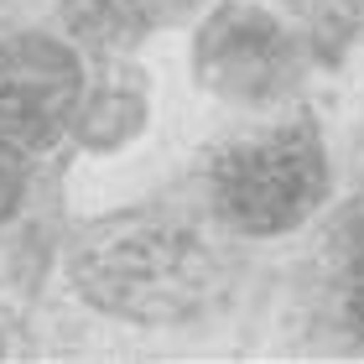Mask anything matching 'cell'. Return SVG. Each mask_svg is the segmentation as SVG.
I'll use <instances>...</instances> for the list:
<instances>
[{
	"mask_svg": "<svg viewBox=\"0 0 364 364\" xmlns=\"http://www.w3.org/2000/svg\"><path fill=\"white\" fill-rule=\"evenodd\" d=\"M73 287L114 318L182 323L213 302L219 266L193 229L156 213H120L84 235L73 255Z\"/></svg>",
	"mask_w": 364,
	"mask_h": 364,
	"instance_id": "obj_1",
	"label": "cell"
},
{
	"mask_svg": "<svg viewBox=\"0 0 364 364\" xmlns=\"http://www.w3.org/2000/svg\"><path fill=\"white\" fill-rule=\"evenodd\" d=\"M208 193L224 224L245 235H281L302 224L328 193V156L312 120H287L213 156Z\"/></svg>",
	"mask_w": 364,
	"mask_h": 364,
	"instance_id": "obj_2",
	"label": "cell"
},
{
	"mask_svg": "<svg viewBox=\"0 0 364 364\" xmlns=\"http://www.w3.org/2000/svg\"><path fill=\"white\" fill-rule=\"evenodd\" d=\"M198 78L235 105H276L302 78V42L260 6H224L198 31Z\"/></svg>",
	"mask_w": 364,
	"mask_h": 364,
	"instance_id": "obj_3",
	"label": "cell"
},
{
	"mask_svg": "<svg viewBox=\"0 0 364 364\" xmlns=\"http://www.w3.org/2000/svg\"><path fill=\"white\" fill-rule=\"evenodd\" d=\"M78 114V63L53 37H16L0 47V141L37 156Z\"/></svg>",
	"mask_w": 364,
	"mask_h": 364,
	"instance_id": "obj_4",
	"label": "cell"
},
{
	"mask_svg": "<svg viewBox=\"0 0 364 364\" xmlns=\"http://www.w3.org/2000/svg\"><path fill=\"white\" fill-rule=\"evenodd\" d=\"M58 6L94 42H125L146 31V16H151V0H58Z\"/></svg>",
	"mask_w": 364,
	"mask_h": 364,
	"instance_id": "obj_5",
	"label": "cell"
},
{
	"mask_svg": "<svg viewBox=\"0 0 364 364\" xmlns=\"http://www.w3.org/2000/svg\"><path fill=\"white\" fill-rule=\"evenodd\" d=\"M338 302H343V323H349L354 338L364 343V219L349 229V240H343V260H338Z\"/></svg>",
	"mask_w": 364,
	"mask_h": 364,
	"instance_id": "obj_6",
	"label": "cell"
},
{
	"mask_svg": "<svg viewBox=\"0 0 364 364\" xmlns=\"http://www.w3.org/2000/svg\"><path fill=\"white\" fill-rule=\"evenodd\" d=\"M141 94H130V89H99L94 99V109L84 114V136L99 141V146H109V120H120L125 130H136L141 125Z\"/></svg>",
	"mask_w": 364,
	"mask_h": 364,
	"instance_id": "obj_7",
	"label": "cell"
},
{
	"mask_svg": "<svg viewBox=\"0 0 364 364\" xmlns=\"http://www.w3.org/2000/svg\"><path fill=\"white\" fill-rule=\"evenodd\" d=\"M296 6L312 21V31H328V37L364 31V0H296Z\"/></svg>",
	"mask_w": 364,
	"mask_h": 364,
	"instance_id": "obj_8",
	"label": "cell"
},
{
	"mask_svg": "<svg viewBox=\"0 0 364 364\" xmlns=\"http://www.w3.org/2000/svg\"><path fill=\"white\" fill-rule=\"evenodd\" d=\"M21 188H26V151H16L11 141H0V224L16 213Z\"/></svg>",
	"mask_w": 364,
	"mask_h": 364,
	"instance_id": "obj_9",
	"label": "cell"
}]
</instances>
